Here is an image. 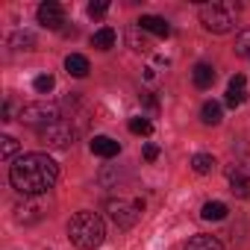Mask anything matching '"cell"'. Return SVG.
Masks as SVG:
<instances>
[{
	"label": "cell",
	"mask_w": 250,
	"mask_h": 250,
	"mask_svg": "<svg viewBox=\"0 0 250 250\" xmlns=\"http://www.w3.org/2000/svg\"><path fill=\"white\" fill-rule=\"evenodd\" d=\"M59 180V165L47 153H24L9 165V183L24 197L47 194Z\"/></svg>",
	"instance_id": "cell-1"
},
{
	"label": "cell",
	"mask_w": 250,
	"mask_h": 250,
	"mask_svg": "<svg viewBox=\"0 0 250 250\" xmlns=\"http://www.w3.org/2000/svg\"><path fill=\"white\" fill-rule=\"evenodd\" d=\"M68 238L80 250H94L106 238V224L97 212H77L68 221Z\"/></svg>",
	"instance_id": "cell-2"
},
{
	"label": "cell",
	"mask_w": 250,
	"mask_h": 250,
	"mask_svg": "<svg viewBox=\"0 0 250 250\" xmlns=\"http://www.w3.org/2000/svg\"><path fill=\"white\" fill-rule=\"evenodd\" d=\"M200 24H203V30L224 36L235 27V9L229 3H206V6H200Z\"/></svg>",
	"instance_id": "cell-3"
},
{
	"label": "cell",
	"mask_w": 250,
	"mask_h": 250,
	"mask_svg": "<svg viewBox=\"0 0 250 250\" xmlns=\"http://www.w3.org/2000/svg\"><path fill=\"white\" fill-rule=\"evenodd\" d=\"M106 212H109V218H112L121 229H133V227L139 224L142 212H145V200H142V197H139V200H124V197H118V200H109V203H106Z\"/></svg>",
	"instance_id": "cell-4"
},
{
	"label": "cell",
	"mask_w": 250,
	"mask_h": 250,
	"mask_svg": "<svg viewBox=\"0 0 250 250\" xmlns=\"http://www.w3.org/2000/svg\"><path fill=\"white\" fill-rule=\"evenodd\" d=\"M18 121L21 124H30V127H50V124L62 121L59 115V106L56 103H47V100H39V103H27L21 112H18Z\"/></svg>",
	"instance_id": "cell-5"
},
{
	"label": "cell",
	"mask_w": 250,
	"mask_h": 250,
	"mask_svg": "<svg viewBox=\"0 0 250 250\" xmlns=\"http://www.w3.org/2000/svg\"><path fill=\"white\" fill-rule=\"evenodd\" d=\"M74 136H77V130L71 127V121H56V124H50V127H44L42 130V142L47 145V147H71L74 145Z\"/></svg>",
	"instance_id": "cell-6"
},
{
	"label": "cell",
	"mask_w": 250,
	"mask_h": 250,
	"mask_svg": "<svg viewBox=\"0 0 250 250\" xmlns=\"http://www.w3.org/2000/svg\"><path fill=\"white\" fill-rule=\"evenodd\" d=\"M39 24L47 27V30H59L65 24V9L59 3H50V0H47V3L39 6Z\"/></svg>",
	"instance_id": "cell-7"
},
{
	"label": "cell",
	"mask_w": 250,
	"mask_h": 250,
	"mask_svg": "<svg viewBox=\"0 0 250 250\" xmlns=\"http://www.w3.org/2000/svg\"><path fill=\"white\" fill-rule=\"evenodd\" d=\"M42 218H44V209H42V203L36 197H24V203L15 206V221L18 224H36Z\"/></svg>",
	"instance_id": "cell-8"
},
{
	"label": "cell",
	"mask_w": 250,
	"mask_h": 250,
	"mask_svg": "<svg viewBox=\"0 0 250 250\" xmlns=\"http://www.w3.org/2000/svg\"><path fill=\"white\" fill-rule=\"evenodd\" d=\"M136 27H139L142 33H153V36H159V39H168V36H171V24H168L165 18H159V15H142V18L136 21Z\"/></svg>",
	"instance_id": "cell-9"
},
{
	"label": "cell",
	"mask_w": 250,
	"mask_h": 250,
	"mask_svg": "<svg viewBox=\"0 0 250 250\" xmlns=\"http://www.w3.org/2000/svg\"><path fill=\"white\" fill-rule=\"evenodd\" d=\"M227 106H241L244 100H247V80H244V74H235L232 80H229V85H227Z\"/></svg>",
	"instance_id": "cell-10"
},
{
	"label": "cell",
	"mask_w": 250,
	"mask_h": 250,
	"mask_svg": "<svg viewBox=\"0 0 250 250\" xmlns=\"http://www.w3.org/2000/svg\"><path fill=\"white\" fill-rule=\"evenodd\" d=\"M227 177H229L232 194H238V197H250V171H244L241 165H235V168L227 171Z\"/></svg>",
	"instance_id": "cell-11"
},
{
	"label": "cell",
	"mask_w": 250,
	"mask_h": 250,
	"mask_svg": "<svg viewBox=\"0 0 250 250\" xmlns=\"http://www.w3.org/2000/svg\"><path fill=\"white\" fill-rule=\"evenodd\" d=\"M91 153L100 156V159H112V156L121 153V145L115 139H109V136H94L91 139Z\"/></svg>",
	"instance_id": "cell-12"
},
{
	"label": "cell",
	"mask_w": 250,
	"mask_h": 250,
	"mask_svg": "<svg viewBox=\"0 0 250 250\" xmlns=\"http://www.w3.org/2000/svg\"><path fill=\"white\" fill-rule=\"evenodd\" d=\"M65 71H68L71 77H77V80H83V77H88V71H91V65H88V59H85L83 53H71V56L65 59Z\"/></svg>",
	"instance_id": "cell-13"
},
{
	"label": "cell",
	"mask_w": 250,
	"mask_h": 250,
	"mask_svg": "<svg viewBox=\"0 0 250 250\" xmlns=\"http://www.w3.org/2000/svg\"><path fill=\"white\" fill-rule=\"evenodd\" d=\"M191 80H194L197 88H212V83H215V68L206 65V62H197V65L191 68Z\"/></svg>",
	"instance_id": "cell-14"
},
{
	"label": "cell",
	"mask_w": 250,
	"mask_h": 250,
	"mask_svg": "<svg viewBox=\"0 0 250 250\" xmlns=\"http://www.w3.org/2000/svg\"><path fill=\"white\" fill-rule=\"evenodd\" d=\"M115 30L112 27H100L94 36H91V47H97V50H112L115 47Z\"/></svg>",
	"instance_id": "cell-15"
},
{
	"label": "cell",
	"mask_w": 250,
	"mask_h": 250,
	"mask_svg": "<svg viewBox=\"0 0 250 250\" xmlns=\"http://www.w3.org/2000/svg\"><path fill=\"white\" fill-rule=\"evenodd\" d=\"M227 203H221V200H209V203H203V209H200V218L203 221H224L227 218Z\"/></svg>",
	"instance_id": "cell-16"
},
{
	"label": "cell",
	"mask_w": 250,
	"mask_h": 250,
	"mask_svg": "<svg viewBox=\"0 0 250 250\" xmlns=\"http://www.w3.org/2000/svg\"><path fill=\"white\" fill-rule=\"evenodd\" d=\"M200 121L206 124V127H218V124H221V103L206 100L203 109H200Z\"/></svg>",
	"instance_id": "cell-17"
},
{
	"label": "cell",
	"mask_w": 250,
	"mask_h": 250,
	"mask_svg": "<svg viewBox=\"0 0 250 250\" xmlns=\"http://www.w3.org/2000/svg\"><path fill=\"white\" fill-rule=\"evenodd\" d=\"M215 156H209V153H197V156H191V168H194V174H200V177H206V174H212L215 171Z\"/></svg>",
	"instance_id": "cell-18"
},
{
	"label": "cell",
	"mask_w": 250,
	"mask_h": 250,
	"mask_svg": "<svg viewBox=\"0 0 250 250\" xmlns=\"http://www.w3.org/2000/svg\"><path fill=\"white\" fill-rule=\"evenodd\" d=\"M186 250H224V247H221V241L215 235H194L186 244Z\"/></svg>",
	"instance_id": "cell-19"
},
{
	"label": "cell",
	"mask_w": 250,
	"mask_h": 250,
	"mask_svg": "<svg viewBox=\"0 0 250 250\" xmlns=\"http://www.w3.org/2000/svg\"><path fill=\"white\" fill-rule=\"evenodd\" d=\"M9 44H12L15 50H33V47H36V36H33V33H21V30H18V33L9 39Z\"/></svg>",
	"instance_id": "cell-20"
},
{
	"label": "cell",
	"mask_w": 250,
	"mask_h": 250,
	"mask_svg": "<svg viewBox=\"0 0 250 250\" xmlns=\"http://www.w3.org/2000/svg\"><path fill=\"white\" fill-rule=\"evenodd\" d=\"M130 133H133V136H150V133H153V124H150L147 118H133V121H130Z\"/></svg>",
	"instance_id": "cell-21"
},
{
	"label": "cell",
	"mask_w": 250,
	"mask_h": 250,
	"mask_svg": "<svg viewBox=\"0 0 250 250\" xmlns=\"http://www.w3.org/2000/svg\"><path fill=\"white\" fill-rule=\"evenodd\" d=\"M33 85H36V91H39V94H50V91L56 88V80H53L50 74H39Z\"/></svg>",
	"instance_id": "cell-22"
},
{
	"label": "cell",
	"mask_w": 250,
	"mask_h": 250,
	"mask_svg": "<svg viewBox=\"0 0 250 250\" xmlns=\"http://www.w3.org/2000/svg\"><path fill=\"white\" fill-rule=\"evenodd\" d=\"M235 53L238 56H250V30H241L235 36Z\"/></svg>",
	"instance_id": "cell-23"
},
{
	"label": "cell",
	"mask_w": 250,
	"mask_h": 250,
	"mask_svg": "<svg viewBox=\"0 0 250 250\" xmlns=\"http://www.w3.org/2000/svg\"><path fill=\"white\" fill-rule=\"evenodd\" d=\"M0 142H3V147H0V156H3V159L9 162V159H12V156L18 153V142H15L12 136H3V139H0Z\"/></svg>",
	"instance_id": "cell-24"
},
{
	"label": "cell",
	"mask_w": 250,
	"mask_h": 250,
	"mask_svg": "<svg viewBox=\"0 0 250 250\" xmlns=\"http://www.w3.org/2000/svg\"><path fill=\"white\" fill-rule=\"evenodd\" d=\"M127 42H130V47H133V50H147V42H145V39H139V27H133V30L127 33Z\"/></svg>",
	"instance_id": "cell-25"
},
{
	"label": "cell",
	"mask_w": 250,
	"mask_h": 250,
	"mask_svg": "<svg viewBox=\"0 0 250 250\" xmlns=\"http://www.w3.org/2000/svg\"><path fill=\"white\" fill-rule=\"evenodd\" d=\"M109 12V3L106 0H100V3H88V15L91 18H100V15H106Z\"/></svg>",
	"instance_id": "cell-26"
},
{
	"label": "cell",
	"mask_w": 250,
	"mask_h": 250,
	"mask_svg": "<svg viewBox=\"0 0 250 250\" xmlns=\"http://www.w3.org/2000/svg\"><path fill=\"white\" fill-rule=\"evenodd\" d=\"M156 156H159V147H156V145H145V159H147V162H153Z\"/></svg>",
	"instance_id": "cell-27"
}]
</instances>
